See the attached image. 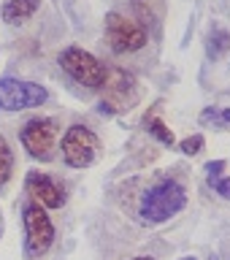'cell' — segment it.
Here are the masks:
<instances>
[{
  "mask_svg": "<svg viewBox=\"0 0 230 260\" xmlns=\"http://www.w3.org/2000/svg\"><path fill=\"white\" fill-rule=\"evenodd\" d=\"M22 225H24V255L30 260H41L54 244V225L49 219L46 209L38 206V203H24Z\"/></svg>",
  "mask_w": 230,
  "mask_h": 260,
  "instance_id": "7a4b0ae2",
  "label": "cell"
},
{
  "mask_svg": "<svg viewBox=\"0 0 230 260\" xmlns=\"http://www.w3.org/2000/svg\"><path fill=\"white\" fill-rule=\"evenodd\" d=\"M106 41H109L114 54H133L149 44V36L136 19L119 11H111L106 14Z\"/></svg>",
  "mask_w": 230,
  "mask_h": 260,
  "instance_id": "277c9868",
  "label": "cell"
},
{
  "mask_svg": "<svg viewBox=\"0 0 230 260\" xmlns=\"http://www.w3.org/2000/svg\"><path fill=\"white\" fill-rule=\"evenodd\" d=\"M211 187L217 190V195H222L225 201H230V176H219L217 182H211Z\"/></svg>",
  "mask_w": 230,
  "mask_h": 260,
  "instance_id": "e0dca14e",
  "label": "cell"
},
{
  "mask_svg": "<svg viewBox=\"0 0 230 260\" xmlns=\"http://www.w3.org/2000/svg\"><path fill=\"white\" fill-rule=\"evenodd\" d=\"M146 127H149V133L157 138V141L162 146H174L176 144V138H174V130H171L166 122H162L157 114H152V117H146Z\"/></svg>",
  "mask_w": 230,
  "mask_h": 260,
  "instance_id": "4fadbf2b",
  "label": "cell"
},
{
  "mask_svg": "<svg viewBox=\"0 0 230 260\" xmlns=\"http://www.w3.org/2000/svg\"><path fill=\"white\" fill-rule=\"evenodd\" d=\"M133 260H154V257H149V255H141V257H133Z\"/></svg>",
  "mask_w": 230,
  "mask_h": 260,
  "instance_id": "ac0fdd59",
  "label": "cell"
},
{
  "mask_svg": "<svg viewBox=\"0 0 230 260\" xmlns=\"http://www.w3.org/2000/svg\"><path fill=\"white\" fill-rule=\"evenodd\" d=\"M60 65L68 76L81 87L89 89H101L106 81V65H101L95 54L84 52L81 46H68L60 52Z\"/></svg>",
  "mask_w": 230,
  "mask_h": 260,
  "instance_id": "5b68a950",
  "label": "cell"
},
{
  "mask_svg": "<svg viewBox=\"0 0 230 260\" xmlns=\"http://www.w3.org/2000/svg\"><path fill=\"white\" fill-rule=\"evenodd\" d=\"M230 49V32L225 27H214L209 32V44H206V54L209 60H219Z\"/></svg>",
  "mask_w": 230,
  "mask_h": 260,
  "instance_id": "7c38bea8",
  "label": "cell"
},
{
  "mask_svg": "<svg viewBox=\"0 0 230 260\" xmlns=\"http://www.w3.org/2000/svg\"><path fill=\"white\" fill-rule=\"evenodd\" d=\"M62 160L71 168H89L97 160L101 141L87 125H71L62 136Z\"/></svg>",
  "mask_w": 230,
  "mask_h": 260,
  "instance_id": "8992f818",
  "label": "cell"
},
{
  "mask_svg": "<svg viewBox=\"0 0 230 260\" xmlns=\"http://www.w3.org/2000/svg\"><path fill=\"white\" fill-rule=\"evenodd\" d=\"M0 233H3V225H0Z\"/></svg>",
  "mask_w": 230,
  "mask_h": 260,
  "instance_id": "44dd1931",
  "label": "cell"
},
{
  "mask_svg": "<svg viewBox=\"0 0 230 260\" xmlns=\"http://www.w3.org/2000/svg\"><path fill=\"white\" fill-rule=\"evenodd\" d=\"M41 8V0H6L3 3V22L6 24H24Z\"/></svg>",
  "mask_w": 230,
  "mask_h": 260,
  "instance_id": "30bf717a",
  "label": "cell"
},
{
  "mask_svg": "<svg viewBox=\"0 0 230 260\" xmlns=\"http://www.w3.org/2000/svg\"><path fill=\"white\" fill-rule=\"evenodd\" d=\"M24 190H27L32 198H36L38 206L44 209H62L68 195H65V184L60 179L41 174V171H30L27 179H24Z\"/></svg>",
  "mask_w": 230,
  "mask_h": 260,
  "instance_id": "9c48e42d",
  "label": "cell"
},
{
  "mask_svg": "<svg viewBox=\"0 0 230 260\" xmlns=\"http://www.w3.org/2000/svg\"><path fill=\"white\" fill-rule=\"evenodd\" d=\"M209 260H217V255H211V257H209Z\"/></svg>",
  "mask_w": 230,
  "mask_h": 260,
  "instance_id": "ffe728a7",
  "label": "cell"
},
{
  "mask_svg": "<svg viewBox=\"0 0 230 260\" xmlns=\"http://www.w3.org/2000/svg\"><path fill=\"white\" fill-rule=\"evenodd\" d=\"M225 171V160H214V162H206V174H209V184L217 182Z\"/></svg>",
  "mask_w": 230,
  "mask_h": 260,
  "instance_id": "2e32d148",
  "label": "cell"
},
{
  "mask_svg": "<svg viewBox=\"0 0 230 260\" xmlns=\"http://www.w3.org/2000/svg\"><path fill=\"white\" fill-rule=\"evenodd\" d=\"M201 125L214 127V130H227L230 127V109L227 106H209V109H203Z\"/></svg>",
  "mask_w": 230,
  "mask_h": 260,
  "instance_id": "8fae6325",
  "label": "cell"
},
{
  "mask_svg": "<svg viewBox=\"0 0 230 260\" xmlns=\"http://www.w3.org/2000/svg\"><path fill=\"white\" fill-rule=\"evenodd\" d=\"M187 206V190L176 179H160L144 192L141 206H138V217L146 225H160L176 217L179 211Z\"/></svg>",
  "mask_w": 230,
  "mask_h": 260,
  "instance_id": "6da1fadb",
  "label": "cell"
},
{
  "mask_svg": "<svg viewBox=\"0 0 230 260\" xmlns=\"http://www.w3.org/2000/svg\"><path fill=\"white\" fill-rule=\"evenodd\" d=\"M49 101L46 87L36 81H24L14 76L0 79V109L3 111H22V109H36Z\"/></svg>",
  "mask_w": 230,
  "mask_h": 260,
  "instance_id": "52a82bcc",
  "label": "cell"
},
{
  "mask_svg": "<svg viewBox=\"0 0 230 260\" xmlns=\"http://www.w3.org/2000/svg\"><path fill=\"white\" fill-rule=\"evenodd\" d=\"M103 103L101 109L106 111H125L127 106H133L138 101V84L127 71L122 68H106V81L101 87Z\"/></svg>",
  "mask_w": 230,
  "mask_h": 260,
  "instance_id": "ba28073f",
  "label": "cell"
},
{
  "mask_svg": "<svg viewBox=\"0 0 230 260\" xmlns=\"http://www.w3.org/2000/svg\"><path fill=\"white\" fill-rule=\"evenodd\" d=\"M14 174V152L8 146L6 136H0V187H3Z\"/></svg>",
  "mask_w": 230,
  "mask_h": 260,
  "instance_id": "5bb4252c",
  "label": "cell"
},
{
  "mask_svg": "<svg viewBox=\"0 0 230 260\" xmlns=\"http://www.w3.org/2000/svg\"><path fill=\"white\" fill-rule=\"evenodd\" d=\"M179 149H182V154H198L203 149V136L201 133H195V136H187L184 141H179Z\"/></svg>",
  "mask_w": 230,
  "mask_h": 260,
  "instance_id": "9a60e30c",
  "label": "cell"
},
{
  "mask_svg": "<svg viewBox=\"0 0 230 260\" xmlns=\"http://www.w3.org/2000/svg\"><path fill=\"white\" fill-rule=\"evenodd\" d=\"M179 260H195V257H179Z\"/></svg>",
  "mask_w": 230,
  "mask_h": 260,
  "instance_id": "d6986e66",
  "label": "cell"
},
{
  "mask_svg": "<svg viewBox=\"0 0 230 260\" xmlns=\"http://www.w3.org/2000/svg\"><path fill=\"white\" fill-rule=\"evenodd\" d=\"M57 138H60V122L54 117H32L19 130V141L24 146V152L41 162H49L54 157Z\"/></svg>",
  "mask_w": 230,
  "mask_h": 260,
  "instance_id": "3957f363",
  "label": "cell"
}]
</instances>
